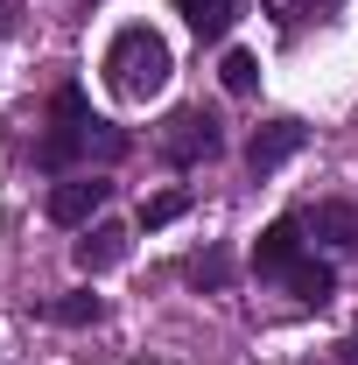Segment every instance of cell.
Returning a JSON list of instances; mask_svg holds the SVG:
<instances>
[{
  "label": "cell",
  "mask_w": 358,
  "mask_h": 365,
  "mask_svg": "<svg viewBox=\"0 0 358 365\" xmlns=\"http://www.w3.org/2000/svg\"><path fill=\"white\" fill-rule=\"evenodd\" d=\"M225 281H232V253H225V246H204V253L190 260V288H211V295H218Z\"/></svg>",
  "instance_id": "5bb4252c"
},
{
  "label": "cell",
  "mask_w": 358,
  "mask_h": 365,
  "mask_svg": "<svg viewBox=\"0 0 358 365\" xmlns=\"http://www.w3.org/2000/svg\"><path fill=\"white\" fill-rule=\"evenodd\" d=\"M106 197H113V182L106 176H63L56 190H49V225H91L98 211H106Z\"/></svg>",
  "instance_id": "5b68a950"
},
{
  "label": "cell",
  "mask_w": 358,
  "mask_h": 365,
  "mask_svg": "<svg viewBox=\"0 0 358 365\" xmlns=\"http://www.w3.org/2000/svg\"><path fill=\"white\" fill-rule=\"evenodd\" d=\"M344 359H352V365H358V330H352V344H344Z\"/></svg>",
  "instance_id": "e0dca14e"
},
{
  "label": "cell",
  "mask_w": 358,
  "mask_h": 365,
  "mask_svg": "<svg viewBox=\"0 0 358 365\" xmlns=\"http://www.w3.org/2000/svg\"><path fill=\"white\" fill-rule=\"evenodd\" d=\"M106 91L113 98H127V106H148L155 91L169 85V71H176V56H169V43L148 29V21H127L113 43H106Z\"/></svg>",
  "instance_id": "6da1fadb"
},
{
  "label": "cell",
  "mask_w": 358,
  "mask_h": 365,
  "mask_svg": "<svg viewBox=\"0 0 358 365\" xmlns=\"http://www.w3.org/2000/svg\"><path fill=\"white\" fill-rule=\"evenodd\" d=\"M281 288H288V295H295L302 309H323V302L337 295V267H330V260H310V253H302V267L288 274Z\"/></svg>",
  "instance_id": "30bf717a"
},
{
  "label": "cell",
  "mask_w": 358,
  "mask_h": 365,
  "mask_svg": "<svg viewBox=\"0 0 358 365\" xmlns=\"http://www.w3.org/2000/svg\"><path fill=\"white\" fill-rule=\"evenodd\" d=\"M295 267H302V218L288 211V218H274V225L253 239V274H260V281H288Z\"/></svg>",
  "instance_id": "277c9868"
},
{
  "label": "cell",
  "mask_w": 358,
  "mask_h": 365,
  "mask_svg": "<svg viewBox=\"0 0 358 365\" xmlns=\"http://www.w3.org/2000/svg\"><path fill=\"white\" fill-rule=\"evenodd\" d=\"M71 253H78V267H85V274H106V267H120V260H127V225L98 218V225H85V239H78Z\"/></svg>",
  "instance_id": "ba28073f"
},
{
  "label": "cell",
  "mask_w": 358,
  "mask_h": 365,
  "mask_svg": "<svg viewBox=\"0 0 358 365\" xmlns=\"http://www.w3.org/2000/svg\"><path fill=\"white\" fill-rule=\"evenodd\" d=\"M176 14L204 36V43H225V29L239 21V0H176Z\"/></svg>",
  "instance_id": "8fae6325"
},
{
  "label": "cell",
  "mask_w": 358,
  "mask_h": 365,
  "mask_svg": "<svg viewBox=\"0 0 358 365\" xmlns=\"http://www.w3.org/2000/svg\"><path fill=\"white\" fill-rule=\"evenodd\" d=\"M14 21H21V7H14V0H0V36H14Z\"/></svg>",
  "instance_id": "2e32d148"
},
{
  "label": "cell",
  "mask_w": 358,
  "mask_h": 365,
  "mask_svg": "<svg viewBox=\"0 0 358 365\" xmlns=\"http://www.w3.org/2000/svg\"><path fill=\"white\" fill-rule=\"evenodd\" d=\"M183 211H190V190H162V197H148V204H140V225L162 232V225H176Z\"/></svg>",
  "instance_id": "9a60e30c"
},
{
  "label": "cell",
  "mask_w": 358,
  "mask_h": 365,
  "mask_svg": "<svg viewBox=\"0 0 358 365\" xmlns=\"http://www.w3.org/2000/svg\"><path fill=\"white\" fill-rule=\"evenodd\" d=\"M225 91H232V98H253V91H260V56H253V49H225Z\"/></svg>",
  "instance_id": "7c38bea8"
},
{
  "label": "cell",
  "mask_w": 358,
  "mask_h": 365,
  "mask_svg": "<svg viewBox=\"0 0 358 365\" xmlns=\"http://www.w3.org/2000/svg\"><path fill=\"white\" fill-rule=\"evenodd\" d=\"M274 14V29L281 36H302V29H316V21H337L344 14V0H260Z\"/></svg>",
  "instance_id": "9c48e42d"
},
{
  "label": "cell",
  "mask_w": 358,
  "mask_h": 365,
  "mask_svg": "<svg viewBox=\"0 0 358 365\" xmlns=\"http://www.w3.org/2000/svg\"><path fill=\"white\" fill-rule=\"evenodd\" d=\"M295 218H302V239H323V246H337V253L358 246V211L352 204H310V211H295Z\"/></svg>",
  "instance_id": "52a82bcc"
},
{
  "label": "cell",
  "mask_w": 358,
  "mask_h": 365,
  "mask_svg": "<svg viewBox=\"0 0 358 365\" xmlns=\"http://www.w3.org/2000/svg\"><path fill=\"white\" fill-rule=\"evenodd\" d=\"M43 317H49V323H71V330H85V323H98V317H106V302H98V295L85 288V295H63V302H43Z\"/></svg>",
  "instance_id": "4fadbf2b"
},
{
  "label": "cell",
  "mask_w": 358,
  "mask_h": 365,
  "mask_svg": "<svg viewBox=\"0 0 358 365\" xmlns=\"http://www.w3.org/2000/svg\"><path fill=\"white\" fill-rule=\"evenodd\" d=\"M91 134H98V113L78 85H56L49 98V134L36 140V162L49 176H71V162H91Z\"/></svg>",
  "instance_id": "7a4b0ae2"
},
{
  "label": "cell",
  "mask_w": 358,
  "mask_h": 365,
  "mask_svg": "<svg viewBox=\"0 0 358 365\" xmlns=\"http://www.w3.org/2000/svg\"><path fill=\"white\" fill-rule=\"evenodd\" d=\"M310 148V127L302 120H267V127H253V140H246V169L253 176H274L281 162H295Z\"/></svg>",
  "instance_id": "8992f818"
},
{
  "label": "cell",
  "mask_w": 358,
  "mask_h": 365,
  "mask_svg": "<svg viewBox=\"0 0 358 365\" xmlns=\"http://www.w3.org/2000/svg\"><path fill=\"white\" fill-rule=\"evenodd\" d=\"M225 148V127L211 106H183V113H169V127H162V155L176 162V169H197V162H211Z\"/></svg>",
  "instance_id": "3957f363"
}]
</instances>
